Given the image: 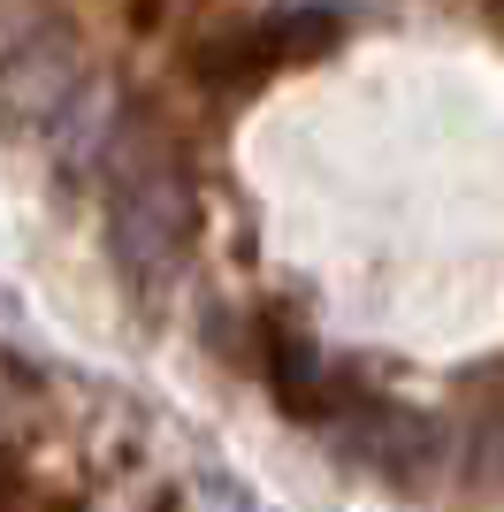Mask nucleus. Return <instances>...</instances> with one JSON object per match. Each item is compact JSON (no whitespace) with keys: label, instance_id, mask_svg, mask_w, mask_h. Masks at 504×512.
Listing matches in <instances>:
<instances>
[{"label":"nucleus","instance_id":"nucleus-2","mask_svg":"<svg viewBox=\"0 0 504 512\" xmlns=\"http://www.w3.org/2000/svg\"><path fill=\"white\" fill-rule=\"evenodd\" d=\"M184 69H191V85H260L268 77V62H260V16L237 8V0L207 8L184 39Z\"/></svg>","mask_w":504,"mask_h":512},{"label":"nucleus","instance_id":"nucleus-1","mask_svg":"<svg viewBox=\"0 0 504 512\" xmlns=\"http://www.w3.org/2000/svg\"><path fill=\"white\" fill-rule=\"evenodd\" d=\"M191 184L184 169L168 161V153H123V169H115V222H123V245L146 237L161 260H176L191 245Z\"/></svg>","mask_w":504,"mask_h":512},{"label":"nucleus","instance_id":"nucleus-3","mask_svg":"<svg viewBox=\"0 0 504 512\" xmlns=\"http://www.w3.org/2000/svg\"><path fill=\"white\" fill-rule=\"evenodd\" d=\"M168 16V0H130V31H153Z\"/></svg>","mask_w":504,"mask_h":512}]
</instances>
